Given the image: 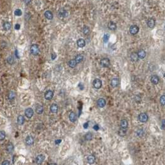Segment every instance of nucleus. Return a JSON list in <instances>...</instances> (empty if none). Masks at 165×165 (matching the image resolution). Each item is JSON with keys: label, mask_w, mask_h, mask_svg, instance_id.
<instances>
[{"label": "nucleus", "mask_w": 165, "mask_h": 165, "mask_svg": "<svg viewBox=\"0 0 165 165\" xmlns=\"http://www.w3.org/2000/svg\"><path fill=\"white\" fill-rule=\"evenodd\" d=\"M92 139V134L91 132H88L85 135V139L87 141H90Z\"/></svg>", "instance_id": "2f4dec72"}, {"label": "nucleus", "mask_w": 165, "mask_h": 165, "mask_svg": "<svg viewBox=\"0 0 165 165\" xmlns=\"http://www.w3.org/2000/svg\"><path fill=\"white\" fill-rule=\"evenodd\" d=\"M107 27H108L109 29H110L111 30H115L117 29V25L113 21H110L107 24Z\"/></svg>", "instance_id": "6ab92c4d"}, {"label": "nucleus", "mask_w": 165, "mask_h": 165, "mask_svg": "<svg viewBox=\"0 0 165 165\" xmlns=\"http://www.w3.org/2000/svg\"><path fill=\"white\" fill-rule=\"evenodd\" d=\"M119 84V79L117 78H114L110 81V85L112 88H116Z\"/></svg>", "instance_id": "4468645a"}, {"label": "nucleus", "mask_w": 165, "mask_h": 165, "mask_svg": "<svg viewBox=\"0 0 165 165\" xmlns=\"http://www.w3.org/2000/svg\"><path fill=\"white\" fill-rule=\"evenodd\" d=\"M147 26L150 29H153L154 28V26H155V24H156V22H155V20L153 19V18H150L148 19L147 21Z\"/></svg>", "instance_id": "6e6552de"}, {"label": "nucleus", "mask_w": 165, "mask_h": 165, "mask_svg": "<svg viewBox=\"0 0 165 165\" xmlns=\"http://www.w3.org/2000/svg\"><path fill=\"white\" fill-rule=\"evenodd\" d=\"M3 27V29L4 30L7 31L11 29V24L9 22H4Z\"/></svg>", "instance_id": "5701e85b"}, {"label": "nucleus", "mask_w": 165, "mask_h": 165, "mask_svg": "<svg viewBox=\"0 0 165 165\" xmlns=\"http://www.w3.org/2000/svg\"><path fill=\"white\" fill-rule=\"evenodd\" d=\"M93 128H94V130H96V131H98V130L99 129V125H98V124L94 125V126H93Z\"/></svg>", "instance_id": "a19ab883"}, {"label": "nucleus", "mask_w": 165, "mask_h": 165, "mask_svg": "<svg viewBox=\"0 0 165 165\" xmlns=\"http://www.w3.org/2000/svg\"><path fill=\"white\" fill-rule=\"evenodd\" d=\"M30 53H32L33 55H39V52H40V49H39V47L38 46V45L37 44H32L31 46H30Z\"/></svg>", "instance_id": "f257e3e1"}, {"label": "nucleus", "mask_w": 165, "mask_h": 165, "mask_svg": "<svg viewBox=\"0 0 165 165\" xmlns=\"http://www.w3.org/2000/svg\"><path fill=\"white\" fill-rule=\"evenodd\" d=\"M15 53H16V56L17 58H19V56H18V50H16V51H15Z\"/></svg>", "instance_id": "09e8293b"}, {"label": "nucleus", "mask_w": 165, "mask_h": 165, "mask_svg": "<svg viewBox=\"0 0 165 165\" xmlns=\"http://www.w3.org/2000/svg\"><path fill=\"white\" fill-rule=\"evenodd\" d=\"M100 65L101 66L104 68H107L109 67L110 65V62L109 59L107 58H104L103 59L101 60L100 61Z\"/></svg>", "instance_id": "39448f33"}, {"label": "nucleus", "mask_w": 165, "mask_h": 165, "mask_svg": "<svg viewBox=\"0 0 165 165\" xmlns=\"http://www.w3.org/2000/svg\"><path fill=\"white\" fill-rule=\"evenodd\" d=\"M83 60L84 56L83 55H81V54H78V55H77L76 57H75V60L77 64L80 63H81V62H83Z\"/></svg>", "instance_id": "aec40b11"}, {"label": "nucleus", "mask_w": 165, "mask_h": 165, "mask_svg": "<svg viewBox=\"0 0 165 165\" xmlns=\"http://www.w3.org/2000/svg\"><path fill=\"white\" fill-rule=\"evenodd\" d=\"M57 54L56 53H52L51 55V60H54L56 58H57Z\"/></svg>", "instance_id": "79ce46f5"}, {"label": "nucleus", "mask_w": 165, "mask_h": 165, "mask_svg": "<svg viewBox=\"0 0 165 165\" xmlns=\"http://www.w3.org/2000/svg\"><path fill=\"white\" fill-rule=\"evenodd\" d=\"M20 27H21V26H20V24H15L14 28H15V29H16V30H19Z\"/></svg>", "instance_id": "37998d69"}, {"label": "nucleus", "mask_w": 165, "mask_h": 165, "mask_svg": "<svg viewBox=\"0 0 165 165\" xmlns=\"http://www.w3.org/2000/svg\"><path fill=\"white\" fill-rule=\"evenodd\" d=\"M78 87L80 88L81 90H83V89H84V86H83V84L82 83L79 84V85H78Z\"/></svg>", "instance_id": "49530a36"}, {"label": "nucleus", "mask_w": 165, "mask_h": 165, "mask_svg": "<svg viewBox=\"0 0 165 165\" xmlns=\"http://www.w3.org/2000/svg\"><path fill=\"white\" fill-rule=\"evenodd\" d=\"M67 16V12L66 10L64 9H61L60 12H59V16L60 18H65L66 16Z\"/></svg>", "instance_id": "cd10ccee"}, {"label": "nucleus", "mask_w": 165, "mask_h": 165, "mask_svg": "<svg viewBox=\"0 0 165 165\" xmlns=\"http://www.w3.org/2000/svg\"><path fill=\"white\" fill-rule=\"evenodd\" d=\"M76 43H77V45L80 48H83L86 45V42L83 39H79Z\"/></svg>", "instance_id": "a211bd4d"}, {"label": "nucleus", "mask_w": 165, "mask_h": 165, "mask_svg": "<svg viewBox=\"0 0 165 165\" xmlns=\"http://www.w3.org/2000/svg\"><path fill=\"white\" fill-rule=\"evenodd\" d=\"M10 165V162L8 160H5L2 163L1 165Z\"/></svg>", "instance_id": "ea45409f"}, {"label": "nucleus", "mask_w": 165, "mask_h": 165, "mask_svg": "<svg viewBox=\"0 0 165 165\" xmlns=\"http://www.w3.org/2000/svg\"><path fill=\"white\" fill-rule=\"evenodd\" d=\"M5 138H6L5 132L3 131V130L0 131V140H1V141H3V140H4Z\"/></svg>", "instance_id": "f704fd0d"}, {"label": "nucleus", "mask_w": 165, "mask_h": 165, "mask_svg": "<svg viewBox=\"0 0 165 165\" xmlns=\"http://www.w3.org/2000/svg\"><path fill=\"white\" fill-rule=\"evenodd\" d=\"M44 16H45V18L48 20H51L53 18V13H51L50 11H48H48H46L45 12Z\"/></svg>", "instance_id": "412c9836"}, {"label": "nucleus", "mask_w": 165, "mask_h": 165, "mask_svg": "<svg viewBox=\"0 0 165 165\" xmlns=\"http://www.w3.org/2000/svg\"><path fill=\"white\" fill-rule=\"evenodd\" d=\"M36 112H37V114H42L44 112V107L41 105H38L37 106L36 108Z\"/></svg>", "instance_id": "a878e982"}, {"label": "nucleus", "mask_w": 165, "mask_h": 165, "mask_svg": "<svg viewBox=\"0 0 165 165\" xmlns=\"http://www.w3.org/2000/svg\"><path fill=\"white\" fill-rule=\"evenodd\" d=\"M69 119L70 121H71V122H75L76 121V115L74 112H71L69 115Z\"/></svg>", "instance_id": "b1692460"}, {"label": "nucleus", "mask_w": 165, "mask_h": 165, "mask_svg": "<svg viewBox=\"0 0 165 165\" xmlns=\"http://www.w3.org/2000/svg\"><path fill=\"white\" fill-rule=\"evenodd\" d=\"M6 150L8 153H11L14 150V145L12 143H9L6 146Z\"/></svg>", "instance_id": "393cba45"}, {"label": "nucleus", "mask_w": 165, "mask_h": 165, "mask_svg": "<svg viewBox=\"0 0 165 165\" xmlns=\"http://www.w3.org/2000/svg\"><path fill=\"white\" fill-rule=\"evenodd\" d=\"M144 134V131L143 129H139L137 131V135L139 137H142Z\"/></svg>", "instance_id": "4c0bfd02"}, {"label": "nucleus", "mask_w": 165, "mask_h": 165, "mask_svg": "<svg viewBox=\"0 0 165 165\" xmlns=\"http://www.w3.org/2000/svg\"><path fill=\"white\" fill-rule=\"evenodd\" d=\"M109 37H110V35L109 34H105L103 36V41L104 43H107L108 42L109 39Z\"/></svg>", "instance_id": "c9c22d12"}, {"label": "nucleus", "mask_w": 165, "mask_h": 165, "mask_svg": "<svg viewBox=\"0 0 165 165\" xmlns=\"http://www.w3.org/2000/svg\"><path fill=\"white\" fill-rule=\"evenodd\" d=\"M61 142H62V140H61V139H57V140H55V143L56 145H59Z\"/></svg>", "instance_id": "a18cd8bd"}, {"label": "nucleus", "mask_w": 165, "mask_h": 165, "mask_svg": "<svg viewBox=\"0 0 165 165\" xmlns=\"http://www.w3.org/2000/svg\"><path fill=\"white\" fill-rule=\"evenodd\" d=\"M160 103L161 104L164 106L165 104V95H162L161 97H160Z\"/></svg>", "instance_id": "58836bf2"}, {"label": "nucleus", "mask_w": 165, "mask_h": 165, "mask_svg": "<svg viewBox=\"0 0 165 165\" xmlns=\"http://www.w3.org/2000/svg\"><path fill=\"white\" fill-rule=\"evenodd\" d=\"M127 130L123 129V128H120L118 131V134L121 137H124L125 135H126Z\"/></svg>", "instance_id": "c85d7f7f"}, {"label": "nucleus", "mask_w": 165, "mask_h": 165, "mask_svg": "<svg viewBox=\"0 0 165 165\" xmlns=\"http://www.w3.org/2000/svg\"><path fill=\"white\" fill-rule=\"evenodd\" d=\"M150 81L153 84L156 85L157 84H158L159 81H160V78L158 75H153L151 76L150 78Z\"/></svg>", "instance_id": "1a4fd4ad"}, {"label": "nucleus", "mask_w": 165, "mask_h": 165, "mask_svg": "<svg viewBox=\"0 0 165 165\" xmlns=\"http://www.w3.org/2000/svg\"><path fill=\"white\" fill-rule=\"evenodd\" d=\"M8 97H9V99L10 100H14L16 98V93L14 91H10Z\"/></svg>", "instance_id": "473e14b6"}, {"label": "nucleus", "mask_w": 165, "mask_h": 165, "mask_svg": "<svg viewBox=\"0 0 165 165\" xmlns=\"http://www.w3.org/2000/svg\"><path fill=\"white\" fill-rule=\"evenodd\" d=\"M161 128L163 130L165 129V120H163V121H162V125L161 126Z\"/></svg>", "instance_id": "de8ad7c7"}, {"label": "nucleus", "mask_w": 165, "mask_h": 165, "mask_svg": "<svg viewBox=\"0 0 165 165\" xmlns=\"http://www.w3.org/2000/svg\"><path fill=\"white\" fill-rule=\"evenodd\" d=\"M87 161L88 163L89 164H90V165L94 164V163H95V161H96V157H95V156L93 155V154H90V155H89L87 158Z\"/></svg>", "instance_id": "2eb2a0df"}, {"label": "nucleus", "mask_w": 165, "mask_h": 165, "mask_svg": "<svg viewBox=\"0 0 165 165\" xmlns=\"http://www.w3.org/2000/svg\"><path fill=\"white\" fill-rule=\"evenodd\" d=\"M92 84H93V86L94 87V88H96V89H99L102 87L103 83H102V81L100 80V79L96 78V79H95V80L93 81Z\"/></svg>", "instance_id": "f03ea898"}, {"label": "nucleus", "mask_w": 165, "mask_h": 165, "mask_svg": "<svg viewBox=\"0 0 165 165\" xmlns=\"http://www.w3.org/2000/svg\"><path fill=\"white\" fill-rule=\"evenodd\" d=\"M90 32V29L88 26H84L83 28V32L84 35H87Z\"/></svg>", "instance_id": "c756f323"}, {"label": "nucleus", "mask_w": 165, "mask_h": 165, "mask_svg": "<svg viewBox=\"0 0 165 165\" xmlns=\"http://www.w3.org/2000/svg\"><path fill=\"white\" fill-rule=\"evenodd\" d=\"M97 105L100 108H103V107H105V106L106 105V101L104 99H103V98H99L97 101Z\"/></svg>", "instance_id": "9d476101"}, {"label": "nucleus", "mask_w": 165, "mask_h": 165, "mask_svg": "<svg viewBox=\"0 0 165 165\" xmlns=\"http://www.w3.org/2000/svg\"><path fill=\"white\" fill-rule=\"evenodd\" d=\"M25 115L27 118L30 119L34 115V110L32 108H27L25 110Z\"/></svg>", "instance_id": "9b49d317"}, {"label": "nucleus", "mask_w": 165, "mask_h": 165, "mask_svg": "<svg viewBox=\"0 0 165 165\" xmlns=\"http://www.w3.org/2000/svg\"><path fill=\"white\" fill-rule=\"evenodd\" d=\"M45 158V157L44 154H39L36 158V163L39 165H41V164L43 163V162L44 161Z\"/></svg>", "instance_id": "423d86ee"}, {"label": "nucleus", "mask_w": 165, "mask_h": 165, "mask_svg": "<svg viewBox=\"0 0 165 165\" xmlns=\"http://www.w3.org/2000/svg\"><path fill=\"white\" fill-rule=\"evenodd\" d=\"M57 165V164H55V163H51V164H50V165Z\"/></svg>", "instance_id": "8fccbe9b"}, {"label": "nucleus", "mask_w": 165, "mask_h": 165, "mask_svg": "<svg viewBox=\"0 0 165 165\" xmlns=\"http://www.w3.org/2000/svg\"><path fill=\"white\" fill-rule=\"evenodd\" d=\"M139 120L142 123L147 122L148 120V115L146 113H141L139 115Z\"/></svg>", "instance_id": "20e7f679"}, {"label": "nucleus", "mask_w": 165, "mask_h": 165, "mask_svg": "<svg viewBox=\"0 0 165 165\" xmlns=\"http://www.w3.org/2000/svg\"><path fill=\"white\" fill-rule=\"evenodd\" d=\"M17 122H18V124L19 125H22L24 124V123L25 122V119H24V117L23 115H19L18 117V119H17Z\"/></svg>", "instance_id": "4be33fe9"}, {"label": "nucleus", "mask_w": 165, "mask_h": 165, "mask_svg": "<svg viewBox=\"0 0 165 165\" xmlns=\"http://www.w3.org/2000/svg\"><path fill=\"white\" fill-rule=\"evenodd\" d=\"M121 128H123V129H126L127 128L128 126V121L126 119H122L121 121Z\"/></svg>", "instance_id": "dca6fc26"}, {"label": "nucleus", "mask_w": 165, "mask_h": 165, "mask_svg": "<svg viewBox=\"0 0 165 165\" xmlns=\"http://www.w3.org/2000/svg\"><path fill=\"white\" fill-rule=\"evenodd\" d=\"M7 63H8L9 64H10V65H13L14 62V57H13V56H11H11H9V57L7 59Z\"/></svg>", "instance_id": "72a5a7b5"}, {"label": "nucleus", "mask_w": 165, "mask_h": 165, "mask_svg": "<svg viewBox=\"0 0 165 165\" xmlns=\"http://www.w3.org/2000/svg\"><path fill=\"white\" fill-rule=\"evenodd\" d=\"M139 27L137 25H132L130 27L129 32L132 35H136L139 32Z\"/></svg>", "instance_id": "7ed1b4c3"}, {"label": "nucleus", "mask_w": 165, "mask_h": 165, "mask_svg": "<svg viewBox=\"0 0 165 165\" xmlns=\"http://www.w3.org/2000/svg\"><path fill=\"white\" fill-rule=\"evenodd\" d=\"M137 56L139 57V59H145V57H146V51L143 50V49H140L138 51V52L137 53Z\"/></svg>", "instance_id": "ddd939ff"}, {"label": "nucleus", "mask_w": 165, "mask_h": 165, "mask_svg": "<svg viewBox=\"0 0 165 165\" xmlns=\"http://www.w3.org/2000/svg\"><path fill=\"white\" fill-rule=\"evenodd\" d=\"M34 140L32 136H31V135H29V136H27V137H26V143L27 145H28V146L32 145L34 144Z\"/></svg>", "instance_id": "f8f14e48"}, {"label": "nucleus", "mask_w": 165, "mask_h": 165, "mask_svg": "<svg viewBox=\"0 0 165 165\" xmlns=\"http://www.w3.org/2000/svg\"><path fill=\"white\" fill-rule=\"evenodd\" d=\"M88 127H89V122H88L84 123V124H83V127L84 128H85V129L88 128Z\"/></svg>", "instance_id": "c03bdc74"}, {"label": "nucleus", "mask_w": 165, "mask_h": 165, "mask_svg": "<svg viewBox=\"0 0 165 165\" xmlns=\"http://www.w3.org/2000/svg\"><path fill=\"white\" fill-rule=\"evenodd\" d=\"M22 11L20 9H16V10H15V11H14V14H15V16H21L22 15Z\"/></svg>", "instance_id": "e433bc0d"}, {"label": "nucleus", "mask_w": 165, "mask_h": 165, "mask_svg": "<svg viewBox=\"0 0 165 165\" xmlns=\"http://www.w3.org/2000/svg\"><path fill=\"white\" fill-rule=\"evenodd\" d=\"M130 59H131V60L132 62H137V61H138L139 57L137 56V53L133 52V53H132L131 55H130Z\"/></svg>", "instance_id": "bb28decb"}, {"label": "nucleus", "mask_w": 165, "mask_h": 165, "mask_svg": "<svg viewBox=\"0 0 165 165\" xmlns=\"http://www.w3.org/2000/svg\"><path fill=\"white\" fill-rule=\"evenodd\" d=\"M76 65H77V63H76L75 60H70L68 62V66L70 68H75L76 66Z\"/></svg>", "instance_id": "7c9ffc66"}, {"label": "nucleus", "mask_w": 165, "mask_h": 165, "mask_svg": "<svg viewBox=\"0 0 165 165\" xmlns=\"http://www.w3.org/2000/svg\"><path fill=\"white\" fill-rule=\"evenodd\" d=\"M50 111L53 114H56L59 110V106L57 104H53L50 106Z\"/></svg>", "instance_id": "f3484780"}, {"label": "nucleus", "mask_w": 165, "mask_h": 165, "mask_svg": "<svg viewBox=\"0 0 165 165\" xmlns=\"http://www.w3.org/2000/svg\"><path fill=\"white\" fill-rule=\"evenodd\" d=\"M54 93L51 90L47 91L45 93V98L47 100H51L53 97Z\"/></svg>", "instance_id": "0eeeda50"}]
</instances>
